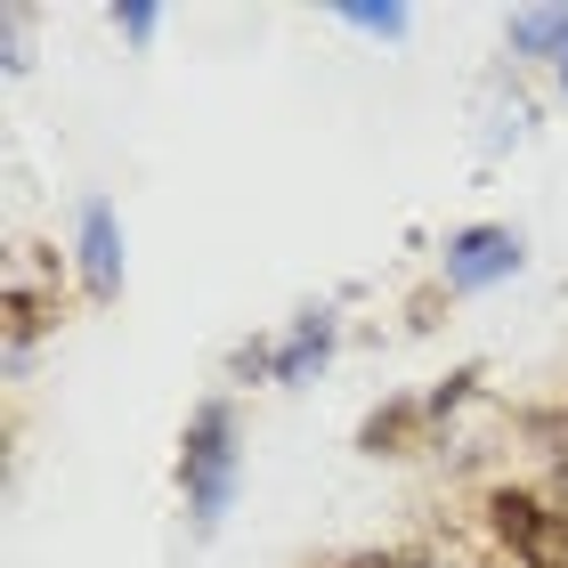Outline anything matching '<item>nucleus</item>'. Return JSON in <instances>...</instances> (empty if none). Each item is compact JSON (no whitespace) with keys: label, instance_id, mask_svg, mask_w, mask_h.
<instances>
[{"label":"nucleus","instance_id":"f257e3e1","mask_svg":"<svg viewBox=\"0 0 568 568\" xmlns=\"http://www.w3.org/2000/svg\"><path fill=\"white\" fill-rule=\"evenodd\" d=\"M236 487H244L236 398H203L187 415V430H179V496H187V528L195 536H220V520L236 511Z\"/></svg>","mask_w":568,"mask_h":568},{"label":"nucleus","instance_id":"f03ea898","mask_svg":"<svg viewBox=\"0 0 568 568\" xmlns=\"http://www.w3.org/2000/svg\"><path fill=\"white\" fill-rule=\"evenodd\" d=\"M479 528H487V545H496V560H511V568H568L560 560V504L545 496V487L487 479Z\"/></svg>","mask_w":568,"mask_h":568},{"label":"nucleus","instance_id":"7ed1b4c3","mask_svg":"<svg viewBox=\"0 0 568 568\" xmlns=\"http://www.w3.org/2000/svg\"><path fill=\"white\" fill-rule=\"evenodd\" d=\"M520 268H528V236L504 227V220H471V227H455V236L438 244V284H447V293H496V284H511Z\"/></svg>","mask_w":568,"mask_h":568},{"label":"nucleus","instance_id":"20e7f679","mask_svg":"<svg viewBox=\"0 0 568 568\" xmlns=\"http://www.w3.org/2000/svg\"><path fill=\"white\" fill-rule=\"evenodd\" d=\"M122 220L106 195H90L82 212H73V276H82L90 301H122Z\"/></svg>","mask_w":568,"mask_h":568},{"label":"nucleus","instance_id":"39448f33","mask_svg":"<svg viewBox=\"0 0 568 568\" xmlns=\"http://www.w3.org/2000/svg\"><path fill=\"white\" fill-rule=\"evenodd\" d=\"M333 349H342V317H333V301L301 308V317L284 325V342H276V390H301V382H317V374L333 366Z\"/></svg>","mask_w":568,"mask_h":568},{"label":"nucleus","instance_id":"423d86ee","mask_svg":"<svg viewBox=\"0 0 568 568\" xmlns=\"http://www.w3.org/2000/svg\"><path fill=\"white\" fill-rule=\"evenodd\" d=\"M504 58L511 65H560L568 58V9H511L504 17Z\"/></svg>","mask_w":568,"mask_h":568},{"label":"nucleus","instance_id":"0eeeda50","mask_svg":"<svg viewBox=\"0 0 568 568\" xmlns=\"http://www.w3.org/2000/svg\"><path fill=\"white\" fill-rule=\"evenodd\" d=\"M423 430H430V415H423V398H382L366 423H357V455H406V447H423Z\"/></svg>","mask_w":568,"mask_h":568},{"label":"nucleus","instance_id":"6e6552de","mask_svg":"<svg viewBox=\"0 0 568 568\" xmlns=\"http://www.w3.org/2000/svg\"><path fill=\"white\" fill-rule=\"evenodd\" d=\"M49 325H58V301H49L33 276H9V366L17 374H24V349H33Z\"/></svg>","mask_w":568,"mask_h":568},{"label":"nucleus","instance_id":"1a4fd4ad","mask_svg":"<svg viewBox=\"0 0 568 568\" xmlns=\"http://www.w3.org/2000/svg\"><path fill=\"white\" fill-rule=\"evenodd\" d=\"M333 17H342L349 33H366V41H390V49L415 33V9H406V0H342Z\"/></svg>","mask_w":568,"mask_h":568},{"label":"nucleus","instance_id":"9d476101","mask_svg":"<svg viewBox=\"0 0 568 568\" xmlns=\"http://www.w3.org/2000/svg\"><path fill=\"white\" fill-rule=\"evenodd\" d=\"M479 382H487L479 366H447V374H438V382H430V390H423V415H430V430H438V423H447V415H463V406H471V398H479Z\"/></svg>","mask_w":568,"mask_h":568},{"label":"nucleus","instance_id":"9b49d317","mask_svg":"<svg viewBox=\"0 0 568 568\" xmlns=\"http://www.w3.org/2000/svg\"><path fill=\"white\" fill-rule=\"evenodd\" d=\"M511 430H520L536 455H552V463L568 455V406H520V415H511Z\"/></svg>","mask_w":568,"mask_h":568},{"label":"nucleus","instance_id":"f8f14e48","mask_svg":"<svg viewBox=\"0 0 568 568\" xmlns=\"http://www.w3.org/2000/svg\"><path fill=\"white\" fill-rule=\"evenodd\" d=\"M106 24H114L131 49H154V33H163V9H154V0H114Z\"/></svg>","mask_w":568,"mask_h":568},{"label":"nucleus","instance_id":"ddd939ff","mask_svg":"<svg viewBox=\"0 0 568 568\" xmlns=\"http://www.w3.org/2000/svg\"><path fill=\"white\" fill-rule=\"evenodd\" d=\"M227 382H276V342H261V333L236 342L227 349Z\"/></svg>","mask_w":568,"mask_h":568},{"label":"nucleus","instance_id":"4468645a","mask_svg":"<svg viewBox=\"0 0 568 568\" xmlns=\"http://www.w3.org/2000/svg\"><path fill=\"white\" fill-rule=\"evenodd\" d=\"M333 568H438V552L430 545H374V552H349Z\"/></svg>","mask_w":568,"mask_h":568},{"label":"nucleus","instance_id":"2eb2a0df","mask_svg":"<svg viewBox=\"0 0 568 568\" xmlns=\"http://www.w3.org/2000/svg\"><path fill=\"white\" fill-rule=\"evenodd\" d=\"M24 65H33V17L9 9V73H24Z\"/></svg>","mask_w":568,"mask_h":568},{"label":"nucleus","instance_id":"dca6fc26","mask_svg":"<svg viewBox=\"0 0 568 568\" xmlns=\"http://www.w3.org/2000/svg\"><path fill=\"white\" fill-rule=\"evenodd\" d=\"M545 496H552V504L568 511V455H560V463H552V471H545Z\"/></svg>","mask_w":568,"mask_h":568},{"label":"nucleus","instance_id":"f3484780","mask_svg":"<svg viewBox=\"0 0 568 568\" xmlns=\"http://www.w3.org/2000/svg\"><path fill=\"white\" fill-rule=\"evenodd\" d=\"M552 82H560V98H568V58H560V65H552Z\"/></svg>","mask_w":568,"mask_h":568},{"label":"nucleus","instance_id":"a211bd4d","mask_svg":"<svg viewBox=\"0 0 568 568\" xmlns=\"http://www.w3.org/2000/svg\"><path fill=\"white\" fill-rule=\"evenodd\" d=\"M479 568H511V560H479Z\"/></svg>","mask_w":568,"mask_h":568}]
</instances>
